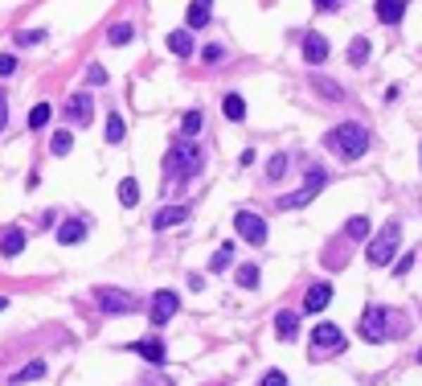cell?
I'll list each match as a JSON object with an SVG mask.
<instances>
[{
	"instance_id": "33",
	"label": "cell",
	"mask_w": 422,
	"mask_h": 386,
	"mask_svg": "<svg viewBox=\"0 0 422 386\" xmlns=\"http://www.w3.org/2000/svg\"><path fill=\"white\" fill-rule=\"evenodd\" d=\"M283 173H287V156L279 152V156H271V165H267V177H271V181H279Z\"/></svg>"
},
{
	"instance_id": "21",
	"label": "cell",
	"mask_w": 422,
	"mask_h": 386,
	"mask_svg": "<svg viewBox=\"0 0 422 386\" xmlns=\"http://www.w3.org/2000/svg\"><path fill=\"white\" fill-rule=\"evenodd\" d=\"M205 25H210V4L205 0L188 4V29H205Z\"/></svg>"
},
{
	"instance_id": "2",
	"label": "cell",
	"mask_w": 422,
	"mask_h": 386,
	"mask_svg": "<svg viewBox=\"0 0 422 386\" xmlns=\"http://www.w3.org/2000/svg\"><path fill=\"white\" fill-rule=\"evenodd\" d=\"M398 242H402V226H398V222H385L381 235L369 242L365 259H369L373 267H390V263H394V255H398Z\"/></svg>"
},
{
	"instance_id": "42",
	"label": "cell",
	"mask_w": 422,
	"mask_h": 386,
	"mask_svg": "<svg viewBox=\"0 0 422 386\" xmlns=\"http://www.w3.org/2000/svg\"><path fill=\"white\" fill-rule=\"evenodd\" d=\"M312 4H316V8H324V13H332V8H336V0H312Z\"/></svg>"
},
{
	"instance_id": "9",
	"label": "cell",
	"mask_w": 422,
	"mask_h": 386,
	"mask_svg": "<svg viewBox=\"0 0 422 386\" xmlns=\"http://www.w3.org/2000/svg\"><path fill=\"white\" fill-rule=\"evenodd\" d=\"M312 349L336 354V349H345V333H340L336 325H316V329H312Z\"/></svg>"
},
{
	"instance_id": "17",
	"label": "cell",
	"mask_w": 422,
	"mask_h": 386,
	"mask_svg": "<svg viewBox=\"0 0 422 386\" xmlns=\"http://www.w3.org/2000/svg\"><path fill=\"white\" fill-rule=\"evenodd\" d=\"M185 218H188L185 206H168L160 214H152V230H168V226H177V222H185Z\"/></svg>"
},
{
	"instance_id": "28",
	"label": "cell",
	"mask_w": 422,
	"mask_h": 386,
	"mask_svg": "<svg viewBox=\"0 0 422 386\" xmlns=\"http://www.w3.org/2000/svg\"><path fill=\"white\" fill-rule=\"evenodd\" d=\"M238 288H258V267L255 263L238 267Z\"/></svg>"
},
{
	"instance_id": "45",
	"label": "cell",
	"mask_w": 422,
	"mask_h": 386,
	"mask_svg": "<svg viewBox=\"0 0 422 386\" xmlns=\"http://www.w3.org/2000/svg\"><path fill=\"white\" fill-rule=\"evenodd\" d=\"M205 4H210V0H205Z\"/></svg>"
},
{
	"instance_id": "34",
	"label": "cell",
	"mask_w": 422,
	"mask_h": 386,
	"mask_svg": "<svg viewBox=\"0 0 422 386\" xmlns=\"http://www.w3.org/2000/svg\"><path fill=\"white\" fill-rule=\"evenodd\" d=\"M181 127H185V136H197L201 132V111H188L185 120H181Z\"/></svg>"
},
{
	"instance_id": "13",
	"label": "cell",
	"mask_w": 422,
	"mask_h": 386,
	"mask_svg": "<svg viewBox=\"0 0 422 386\" xmlns=\"http://www.w3.org/2000/svg\"><path fill=\"white\" fill-rule=\"evenodd\" d=\"M21 251H25V230L21 226H8V230L0 235V255H4V259H17Z\"/></svg>"
},
{
	"instance_id": "44",
	"label": "cell",
	"mask_w": 422,
	"mask_h": 386,
	"mask_svg": "<svg viewBox=\"0 0 422 386\" xmlns=\"http://www.w3.org/2000/svg\"><path fill=\"white\" fill-rule=\"evenodd\" d=\"M418 362H422V349H418Z\"/></svg>"
},
{
	"instance_id": "26",
	"label": "cell",
	"mask_w": 422,
	"mask_h": 386,
	"mask_svg": "<svg viewBox=\"0 0 422 386\" xmlns=\"http://www.w3.org/2000/svg\"><path fill=\"white\" fill-rule=\"evenodd\" d=\"M132 33H136L132 25H111V29H107V42H111V46H127Z\"/></svg>"
},
{
	"instance_id": "18",
	"label": "cell",
	"mask_w": 422,
	"mask_h": 386,
	"mask_svg": "<svg viewBox=\"0 0 422 386\" xmlns=\"http://www.w3.org/2000/svg\"><path fill=\"white\" fill-rule=\"evenodd\" d=\"M168 49H172L177 58H188V54H193V37H188V29H172V33H168Z\"/></svg>"
},
{
	"instance_id": "43",
	"label": "cell",
	"mask_w": 422,
	"mask_h": 386,
	"mask_svg": "<svg viewBox=\"0 0 422 386\" xmlns=\"http://www.w3.org/2000/svg\"><path fill=\"white\" fill-rule=\"evenodd\" d=\"M4 309H8V300H4V296H0V313H4Z\"/></svg>"
},
{
	"instance_id": "14",
	"label": "cell",
	"mask_w": 422,
	"mask_h": 386,
	"mask_svg": "<svg viewBox=\"0 0 422 386\" xmlns=\"http://www.w3.org/2000/svg\"><path fill=\"white\" fill-rule=\"evenodd\" d=\"M373 13H377V21L381 25H398L402 17H406V0H377Z\"/></svg>"
},
{
	"instance_id": "23",
	"label": "cell",
	"mask_w": 422,
	"mask_h": 386,
	"mask_svg": "<svg viewBox=\"0 0 422 386\" xmlns=\"http://www.w3.org/2000/svg\"><path fill=\"white\" fill-rule=\"evenodd\" d=\"M349 62H352V66H365V62H369V42H365V37H352Z\"/></svg>"
},
{
	"instance_id": "20",
	"label": "cell",
	"mask_w": 422,
	"mask_h": 386,
	"mask_svg": "<svg viewBox=\"0 0 422 386\" xmlns=\"http://www.w3.org/2000/svg\"><path fill=\"white\" fill-rule=\"evenodd\" d=\"M295 329H300V316H295V313H287V309H283V313L275 316V333H279L283 341H291V337H295Z\"/></svg>"
},
{
	"instance_id": "39",
	"label": "cell",
	"mask_w": 422,
	"mask_h": 386,
	"mask_svg": "<svg viewBox=\"0 0 422 386\" xmlns=\"http://www.w3.org/2000/svg\"><path fill=\"white\" fill-rule=\"evenodd\" d=\"M258 386H287V374H283V370H271V374H267Z\"/></svg>"
},
{
	"instance_id": "5",
	"label": "cell",
	"mask_w": 422,
	"mask_h": 386,
	"mask_svg": "<svg viewBox=\"0 0 422 386\" xmlns=\"http://www.w3.org/2000/svg\"><path fill=\"white\" fill-rule=\"evenodd\" d=\"M234 230L246 242H255V247H258V242H267V222H262L255 210H238V214H234Z\"/></svg>"
},
{
	"instance_id": "6",
	"label": "cell",
	"mask_w": 422,
	"mask_h": 386,
	"mask_svg": "<svg viewBox=\"0 0 422 386\" xmlns=\"http://www.w3.org/2000/svg\"><path fill=\"white\" fill-rule=\"evenodd\" d=\"M177 309H181V296L172 288H160L152 296V325H168V320L177 316Z\"/></svg>"
},
{
	"instance_id": "29",
	"label": "cell",
	"mask_w": 422,
	"mask_h": 386,
	"mask_svg": "<svg viewBox=\"0 0 422 386\" xmlns=\"http://www.w3.org/2000/svg\"><path fill=\"white\" fill-rule=\"evenodd\" d=\"M49 116H53V111H49V103H37V107L29 111V127H33V132H37V127H46Z\"/></svg>"
},
{
	"instance_id": "24",
	"label": "cell",
	"mask_w": 422,
	"mask_h": 386,
	"mask_svg": "<svg viewBox=\"0 0 422 386\" xmlns=\"http://www.w3.org/2000/svg\"><path fill=\"white\" fill-rule=\"evenodd\" d=\"M222 111H226V120H246V103H242V95H226Z\"/></svg>"
},
{
	"instance_id": "10",
	"label": "cell",
	"mask_w": 422,
	"mask_h": 386,
	"mask_svg": "<svg viewBox=\"0 0 422 386\" xmlns=\"http://www.w3.org/2000/svg\"><path fill=\"white\" fill-rule=\"evenodd\" d=\"M385 333H390L385 313H381V309H365V316H361V337L377 345V341H385Z\"/></svg>"
},
{
	"instance_id": "41",
	"label": "cell",
	"mask_w": 422,
	"mask_h": 386,
	"mask_svg": "<svg viewBox=\"0 0 422 386\" xmlns=\"http://www.w3.org/2000/svg\"><path fill=\"white\" fill-rule=\"evenodd\" d=\"M410 267H414V255H402L398 263H394V271H398V275H406V271H410Z\"/></svg>"
},
{
	"instance_id": "27",
	"label": "cell",
	"mask_w": 422,
	"mask_h": 386,
	"mask_svg": "<svg viewBox=\"0 0 422 386\" xmlns=\"http://www.w3.org/2000/svg\"><path fill=\"white\" fill-rule=\"evenodd\" d=\"M123 136H127V123L119 120V111H115V116H111V120H107V144H119V140H123Z\"/></svg>"
},
{
	"instance_id": "40",
	"label": "cell",
	"mask_w": 422,
	"mask_h": 386,
	"mask_svg": "<svg viewBox=\"0 0 422 386\" xmlns=\"http://www.w3.org/2000/svg\"><path fill=\"white\" fill-rule=\"evenodd\" d=\"M4 123H8V95H4V87H0V132H4Z\"/></svg>"
},
{
	"instance_id": "31",
	"label": "cell",
	"mask_w": 422,
	"mask_h": 386,
	"mask_svg": "<svg viewBox=\"0 0 422 386\" xmlns=\"http://www.w3.org/2000/svg\"><path fill=\"white\" fill-rule=\"evenodd\" d=\"M41 374H46V362H29L21 374L13 378V382H33V378H41Z\"/></svg>"
},
{
	"instance_id": "19",
	"label": "cell",
	"mask_w": 422,
	"mask_h": 386,
	"mask_svg": "<svg viewBox=\"0 0 422 386\" xmlns=\"http://www.w3.org/2000/svg\"><path fill=\"white\" fill-rule=\"evenodd\" d=\"M230 263H234V242H222V247L210 255V271L217 275V271H226Z\"/></svg>"
},
{
	"instance_id": "36",
	"label": "cell",
	"mask_w": 422,
	"mask_h": 386,
	"mask_svg": "<svg viewBox=\"0 0 422 386\" xmlns=\"http://www.w3.org/2000/svg\"><path fill=\"white\" fill-rule=\"evenodd\" d=\"M87 82H91V87H103V82H107V70H103L98 62H91V70H87Z\"/></svg>"
},
{
	"instance_id": "15",
	"label": "cell",
	"mask_w": 422,
	"mask_h": 386,
	"mask_svg": "<svg viewBox=\"0 0 422 386\" xmlns=\"http://www.w3.org/2000/svg\"><path fill=\"white\" fill-rule=\"evenodd\" d=\"M328 300H332L328 284H312L307 296H304V313H324V309H328Z\"/></svg>"
},
{
	"instance_id": "12",
	"label": "cell",
	"mask_w": 422,
	"mask_h": 386,
	"mask_svg": "<svg viewBox=\"0 0 422 386\" xmlns=\"http://www.w3.org/2000/svg\"><path fill=\"white\" fill-rule=\"evenodd\" d=\"M304 58L312 62V66H320V62L328 58V37H324V33H307L304 37Z\"/></svg>"
},
{
	"instance_id": "25",
	"label": "cell",
	"mask_w": 422,
	"mask_h": 386,
	"mask_svg": "<svg viewBox=\"0 0 422 386\" xmlns=\"http://www.w3.org/2000/svg\"><path fill=\"white\" fill-rule=\"evenodd\" d=\"M312 87H316V91H320L324 99H332V103H336V99H345V91H340L332 78H312Z\"/></svg>"
},
{
	"instance_id": "30",
	"label": "cell",
	"mask_w": 422,
	"mask_h": 386,
	"mask_svg": "<svg viewBox=\"0 0 422 386\" xmlns=\"http://www.w3.org/2000/svg\"><path fill=\"white\" fill-rule=\"evenodd\" d=\"M46 42V29H21L17 33V46H41Z\"/></svg>"
},
{
	"instance_id": "32",
	"label": "cell",
	"mask_w": 422,
	"mask_h": 386,
	"mask_svg": "<svg viewBox=\"0 0 422 386\" xmlns=\"http://www.w3.org/2000/svg\"><path fill=\"white\" fill-rule=\"evenodd\" d=\"M70 144H74L70 132H53V144H49V148H53V156H66V152H70Z\"/></svg>"
},
{
	"instance_id": "7",
	"label": "cell",
	"mask_w": 422,
	"mask_h": 386,
	"mask_svg": "<svg viewBox=\"0 0 422 386\" xmlns=\"http://www.w3.org/2000/svg\"><path fill=\"white\" fill-rule=\"evenodd\" d=\"M94 116V99L87 95V91H74L70 99H66V120L74 123V127H87Z\"/></svg>"
},
{
	"instance_id": "4",
	"label": "cell",
	"mask_w": 422,
	"mask_h": 386,
	"mask_svg": "<svg viewBox=\"0 0 422 386\" xmlns=\"http://www.w3.org/2000/svg\"><path fill=\"white\" fill-rule=\"evenodd\" d=\"M94 296H98V309H103L107 316H119V313H132V309H136V296H132V292H119V288H98Z\"/></svg>"
},
{
	"instance_id": "16",
	"label": "cell",
	"mask_w": 422,
	"mask_h": 386,
	"mask_svg": "<svg viewBox=\"0 0 422 386\" xmlns=\"http://www.w3.org/2000/svg\"><path fill=\"white\" fill-rule=\"evenodd\" d=\"M132 354H140L143 362H152V366H160L165 362V341H156V337H143L132 345Z\"/></svg>"
},
{
	"instance_id": "3",
	"label": "cell",
	"mask_w": 422,
	"mask_h": 386,
	"mask_svg": "<svg viewBox=\"0 0 422 386\" xmlns=\"http://www.w3.org/2000/svg\"><path fill=\"white\" fill-rule=\"evenodd\" d=\"M324 181H328V173L324 169H307V181H304V189H295V193H283L279 197V210H300V206H307L316 193L324 189Z\"/></svg>"
},
{
	"instance_id": "11",
	"label": "cell",
	"mask_w": 422,
	"mask_h": 386,
	"mask_svg": "<svg viewBox=\"0 0 422 386\" xmlns=\"http://www.w3.org/2000/svg\"><path fill=\"white\" fill-rule=\"evenodd\" d=\"M87 239V218H66L62 226H58V242L62 247H74V242Z\"/></svg>"
},
{
	"instance_id": "1",
	"label": "cell",
	"mask_w": 422,
	"mask_h": 386,
	"mask_svg": "<svg viewBox=\"0 0 422 386\" xmlns=\"http://www.w3.org/2000/svg\"><path fill=\"white\" fill-rule=\"evenodd\" d=\"M328 148H336L345 161H361L369 152V132L361 123H340V127L328 132Z\"/></svg>"
},
{
	"instance_id": "37",
	"label": "cell",
	"mask_w": 422,
	"mask_h": 386,
	"mask_svg": "<svg viewBox=\"0 0 422 386\" xmlns=\"http://www.w3.org/2000/svg\"><path fill=\"white\" fill-rule=\"evenodd\" d=\"M13 70H17V54H0V78H8Z\"/></svg>"
},
{
	"instance_id": "35",
	"label": "cell",
	"mask_w": 422,
	"mask_h": 386,
	"mask_svg": "<svg viewBox=\"0 0 422 386\" xmlns=\"http://www.w3.org/2000/svg\"><path fill=\"white\" fill-rule=\"evenodd\" d=\"M369 235V218H352L349 222V239H365Z\"/></svg>"
},
{
	"instance_id": "8",
	"label": "cell",
	"mask_w": 422,
	"mask_h": 386,
	"mask_svg": "<svg viewBox=\"0 0 422 386\" xmlns=\"http://www.w3.org/2000/svg\"><path fill=\"white\" fill-rule=\"evenodd\" d=\"M168 169H172V173H185V177H193V173H201V148H197V144L177 148V152L168 156Z\"/></svg>"
},
{
	"instance_id": "38",
	"label": "cell",
	"mask_w": 422,
	"mask_h": 386,
	"mask_svg": "<svg viewBox=\"0 0 422 386\" xmlns=\"http://www.w3.org/2000/svg\"><path fill=\"white\" fill-rule=\"evenodd\" d=\"M201 58L213 66V62H222V58H226V49H222V46H205V49H201Z\"/></svg>"
},
{
	"instance_id": "22",
	"label": "cell",
	"mask_w": 422,
	"mask_h": 386,
	"mask_svg": "<svg viewBox=\"0 0 422 386\" xmlns=\"http://www.w3.org/2000/svg\"><path fill=\"white\" fill-rule=\"evenodd\" d=\"M136 201H140V185H136L132 177H127V181H119V206H127V210H132Z\"/></svg>"
}]
</instances>
